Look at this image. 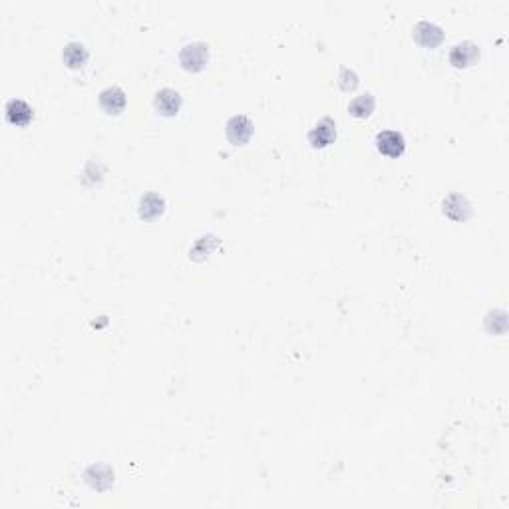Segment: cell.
Segmentation results:
<instances>
[{
    "label": "cell",
    "instance_id": "obj_1",
    "mask_svg": "<svg viewBox=\"0 0 509 509\" xmlns=\"http://www.w3.org/2000/svg\"><path fill=\"white\" fill-rule=\"evenodd\" d=\"M209 60V46L205 42H191L186 44L179 52V64L187 72H199Z\"/></svg>",
    "mask_w": 509,
    "mask_h": 509
},
{
    "label": "cell",
    "instance_id": "obj_2",
    "mask_svg": "<svg viewBox=\"0 0 509 509\" xmlns=\"http://www.w3.org/2000/svg\"><path fill=\"white\" fill-rule=\"evenodd\" d=\"M253 130L255 125L251 122V118H247L245 113H235L227 120V125H225V132H227V137L231 144L235 146H243L247 144L251 136H253Z\"/></svg>",
    "mask_w": 509,
    "mask_h": 509
},
{
    "label": "cell",
    "instance_id": "obj_3",
    "mask_svg": "<svg viewBox=\"0 0 509 509\" xmlns=\"http://www.w3.org/2000/svg\"><path fill=\"white\" fill-rule=\"evenodd\" d=\"M376 148L388 158H400L406 149V139L396 130H384L376 134Z\"/></svg>",
    "mask_w": 509,
    "mask_h": 509
},
{
    "label": "cell",
    "instance_id": "obj_4",
    "mask_svg": "<svg viewBox=\"0 0 509 509\" xmlns=\"http://www.w3.org/2000/svg\"><path fill=\"white\" fill-rule=\"evenodd\" d=\"M477 58H480V46L473 40H461L449 50V62L456 68H468L477 62Z\"/></svg>",
    "mask_w": 509,
    "mask_h": 509
},
{
    "label": "cell",
    "instance_id": "obj_5",
    "mask_svg": "<svg viewBox=\"0 0 509 509\" xmlns=\"http://www.w3.org/2000/svg\"><path fill=\"white\" fill-rule=\"evenodd\" d=\"M412 34L416 38V42L422 44V46H426V48H435V46L442 44V40H444V30H442V26L435 25L432 20H420V22H416V25H414V30H412Z\"/></svg>",
    "mask_w": 509,
    "mask_h": 509
},
{
    "label": "cell",
    "instance_id": "obj_6",
    "mask_svg": "<svg viewBox=\"0 0 509 509\" xmlns=\"http://www.w3.org/2000/svg\"><path fill=\"white\" fill-rule=\"evenodd\" d=\"M336 139V124L330 118H323L309 132V141L314 148H326Z\"/></svg>",
    "mask_w": 509,
    "mask_h": 509
},
{
    "label": "cell",
    "instance_id": "obj_7",
    "mask_svg": "<svg viewBox=\"0 0 509 509\" xmlns=\"http://www.w3.org/2000/svg\"><path fill=\"white\" fill-rule=\"evenodd\" d=\"M125 92L120 86H108L99 92V106L106 113H120L125 108Z\"/></svg>",
    "mask_w": 509,
    "mask_h": 509
},
{
    "label": "cell",
    "instance_id": "obj_8",
    "mask_svg": "<svg viewBox=\"0 0 509 509\" xmlns=\"http://www.w3.org/2000/svg\"><path fill=\"white\" fill-rule=\"evenodd\" d=\"M155 110L162 113V116H175L181 108V96L179 92L174 88H162L158 94H155Z\"/></svg>",
    "mask_w": 509,
    "mask_h": 509
},
{
    "label": "cell",
    "instance_id": "obj_9",
    "mask_svg": "<svg viewBox=\"0 0 509 509\" xmlns=\"http://www.w3.org/2000/svg\"><path fill=\"white\" fill-rule=\"evenodd\" d=\"M470 211H472L470 201L463 197V195H460V193H452V195L444 201V213H446L449 219H454V221L468 219Z\"/></svg>",
    "mask_w": 509,
    "mask_h": 509
},
{
    "label": "cell",
    "instance_id": "obj_10",
    "mask_svg": "<svg viewBox=\"0 0 509 509\" xmlns=\"http://www.w3.org/2000/svg\"><path fill=\"white\" fill-rule=\"evenodd\" d=\"M86 482L94 489H98V491H104V489H108L110 485L113 484V472L108 468V466H90L86 470Z\"/></svg>",
    "mask_w": 509,
    "mask_h": 509
},
{
    "label": "cell",
    "instance_id": "obj_11",
    "mask_svg": "<svg viewBox=\"0 0 509 509\" xmlns=\"http://www.w3.org/2000/svg\"><path fill=\"white\" fill-rule=\"evenodd\" d=\"M6 118L14 125H26L32 120V108L26 104L25 99L14 98L6 104Z\"/></svg>",
    "mask_w": 509,
    "mask_h": 509
},
{
    "label": "cell",
    "instance_id": "obj_12",
    "mask_svg": "<svg viewBox=\"0 0 509 509\" xmlns=\"http://www.w3.org/2000/svg\"><path fill=\"white\" fill-rule=\"evenodd\" d=\"M62 60L68 68H82L88 62V50L82 42H68L64 46Z\"/></svg>",
    "mask_w": 509,
    "mask_h": 509
},
{
    "label": "cell",
    "instance_id": "obj_13",
    "mask_svg": "<svg viewBox=\"0 0 509 509\" xmlns=\"http://www.w3.org/2000/svg\"><path fill=\"white\" fill-rule=\"evenodd\" d=\"M165 209V199L160 193H146L139 201V215L144 219H155Z\"/></svg>",
    "mask_w": 509,
    "mask_h": 509
},
{
    "label": "cell",
    "instance_id": "obj_14",
    "mask_svg": "<svg viewBox=\"0 0 509 509\" xmlns=\"http://www.w3.org/2000/svg\"><path fill=\"white\" fill-rule=\"evenodd\" d=\"M374 96L372 94H361L350 102L348 106V112L352 113L354 118H368L374 112Z\"/></svg>",
    "mask_w": 509,
    "mask_h": 509
},
{
    "label": "cell",
    "instance_id": "obj_15",
    "mask_svg": "<svg viewBox=\"0 0 509 509\" xmlns=\"http://www.w3.org/2000/svg\"><path fill=\"white\" fill-rule=\"evenodd\" d=\"M338 84L342 90H354L356 84H358V76L354 70H350V68H342L340 70V76H338Z\"/></svg>",
    "mask_w": 509,
    "mask_h": 509
}]
</instances>
